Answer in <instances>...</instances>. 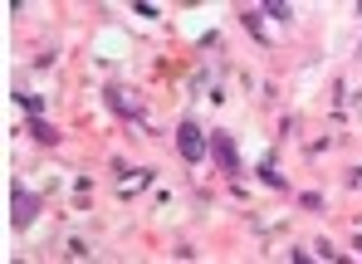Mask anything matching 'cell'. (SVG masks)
Segmentation results:
<instances>
[{
	"label": "cell",
	"mask_w": 362,
	"mask_h": 264,
	"mask_svg": "<svg viewBox=\"0 0 362 264\" xmlns=\"http://www.w3.org/2000/svg\"><path fill=\"white\" fill-rule=\"evenodd\" d=\"M177 147H181L186 162H201V157H206V132L196 128V123H181L177 128Z\"/></svg>",
	"instance_id": "cell-1"
},
{
	"label": "cell",
	"mask_w": 362,
	"mask_h": 264,
	"mask_svg": "<svg viewBox=\"0 0 362 264\" xmlns=\"http://www.w3.org/2000/svg\"><path fill=\"white\" fill-rule=\"evenodd\" d=\"M30 132H35V137H40V142H54V137H59V132L49 128V123H40V118H35V123H30Z\"/></svg>",
	"instance_id": "cell-5"
},
{
	"label": "cell",
	"mask_w": 362,
	"mask_h": 264,
	"mask_svg": "<svg viewBox=\"0 0 362 264\" xmlns=\"http://www.w3.org/2000/svg\"><path fill=\"white\" fill-rule=\"evenodd\" d=\"M10 205H15V225H30L40 215V200L25 191V181H10Z\"/></svg>",
	"instance_id": "cell-2"
},
{
	"label": "cell",
	"mask_w": 362,
	"mask_h": 264,
	"mask_svg": "<svg viewBox=\"0 0 362 264\" xmlns=\"http://www.w3.org/2000/svg\"><path fill=\"white\" fill-rule=\"evenodd\" d=\"M211 147H216V162H221V172H240V152H235V142H230L226 132H216V137H211Z\"/></svg>",
	"instance_id": "cell-3"
},
{
	"label": "cell",
	"mask_w": 362,
	"mask_h": 264,
	"mask_svg": "<svg viewBox=\"0 0 362 264\" xmlns=\"http://www.w3.org/2000/svg\"><path fill=\"white\" fill-rule=\"evenodd\" d=\"M108 103H118V108H122V113H127V118L137 113V103H132V98H122V88H113V93H108Z\"/></svg>",
	"instance_id": "cell-4"
}]
</instances>
